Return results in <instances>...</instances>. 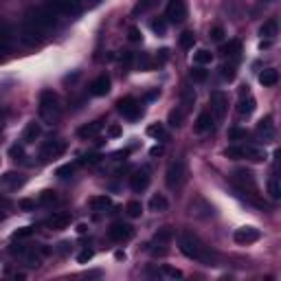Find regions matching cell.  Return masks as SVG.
Wrapping results in <instances>:
<instances>
[{
    "instance_id": "b9f144b4",
    "label": "cell",
    "mask_w": 281,
    "mask_h": 281,
    "mask_svg": "<svg viewBox=\"0 0 281 281\" xmlns=\"http://www.w3.org/2000/svg\"><path fill=\"white\" fill-rule=\"evenodd\" d=\"M9 156H11L13 161H24V147H22V145H11V147H9Z\"/></svg>"
},
{
    "instance_id": "603a6c76",
    "label": "cell",
    "mask_w": 281,
    "mask_h": 281,
    "mask_svg": "<svg viewBox=\"0 0 281 281\" xmlns=\"http://www.w3.org/2000/svg\"><path fill=\"white\" fill-rule=\"evenodd\" d=\"M149 209H152L154 213H162V211L169 209V200H167L162 193H154V196L149 198Z\"/></svg>"
},
{
    "instance_id": "4316f807",
    "label": "cell",
    "mask_w": 281,
    "mask_h": 281,
    "mask_svg": "<svg viewBox=\"0 0 281 281\" xmlns=\"http://www.w3.org/2000/svg\"><path fill=\"white\" fill-rule=\"evenodd\" d=\"M211 61H213V53L206 51V48H200V51L193 53V64L206 66V64H211Z\"/></svg>"
},
{
    "instance_id": "3957f363",
    "label": "cell",
    "mask_w": 281,
    "mask_h": 281,
    "mask_svg": "<svg viewBox=\"0 0 281 281\" xmlns=\"http://www.w3.org/2000/svg\"><path fill=\"white\" fill-rule=\"evenodd\" d=\"M38 112L42 117V121L46 123H55L61 117V101L60 95L51 88H44L38 97Z\"/></svg>"
},
{
    "instance_id": "7bdbcfd3",
    "label": "cell",
    "mask_w": 281,
    "mask_h": 281,
    "mask_svg": "<svg viewBox=\"0 0 281 281\" xmlns=\"http://www.w3.org/2000/svg\"><path fill=\"white\" fill-rule=\"evenodd\" d=\"M235 75H237L235 64H226V66H222V77H224V79L233 81V79H235Z\"/></svg>"
},
{
    "instance_id": "7a4b0ae2",
    "label": "cell",
    "mask_w": 281,
    "mask_h": 281,
    "mask_svg": "<svg viewBox=\"0 0 281 281\" xmlns=\"http://www.w3.org/2000/svg\"><path fill=\"white\" fill-rule=\"evenodd\" d=\"M231 180H233V184H235V189L250 202V204L259 206V209H266V202H263L261 196H259V187H257V180H255L253 171L250 169H235L231 176Z\"/></svg>"
},
{
    "instance_id": "bcb514c9",
    "label": "cell",
    "mask_w": 281,
    "mask_h": 281,
    "mask_svg": "<svg viewBox=\"0 0 281 281\" xmlns=\"http://www.w3.org/2000/svg\"><path fill=\"white\" fill-rule=\"evenodd\" d=\"M152 31L158 35H165L167 33V22L165 20H154L152 22Z\"/></svg>"
},
{
    "instance_id": "4dcf8cb0",
    "label": "cell",
    "mask_w": 281,
    "mask_h": 281,
    "mask_svg": "<svg viewBox=\"0 0 281 281\" xmlns=\"http://www.w3.org/2000/svg\"><path fill=\"white\" fill-rule=\"evenodd\" d=\"M268 193H270L272 200H279L281 198V184H279V178H277V176H270V178H268Z\"/></svg>"
},
{
    "instance_id": "11a10c76",
    "label": "cell",
    "mask_w": 281,
    "mask_h": 281,
    "mask_svg": "<svg viewBox=\"0 0 281 281\" xmlns=\"http://www.w3.org/2000/svg\"><path fill=\"white\" fill-rule=\"evenodd\" d=\"M167 57H169V51H167V48H161V51H158V61H165Z\"/></svg>"
},
{
    "instance_id": "2e32d148",
    "label": "cell",
    "mask_w": 281,
    "mask_h": 281,
    "mask_svg": "<svg viewBox=\"0 0 281 281\" xmlns=\"http://www.w3.org/2000/svg\"><path fill=\"white\" fill-rule=\"evenodd\" d=\"M147 187H149V169H147V167H143V169L134 171V174L130 176V189L134 193L145 191Z\"/></svg>"
},
{
    "instance_id": "d590c367",
    "label": "cell",
    "mask_w": 281,
    "mask_h": 281,
    "mask_svg": "<svg viewBox=\"0 0 281 281\" xmlns=\"http://www.w3.org/2000/svg\"><path fill=\"white\" fill-rule=\"evenodd\" d=\"M193 42H196V35H193V31H182V33H180V40H178L180 48H191Z\"/></svg>"
},
{
    "instance_id": "74e56055",
    "label": "cell",
    "mask_w": 281,
    "mask_h": 281,
    "mask_svg": "<svg viewBox=\"0 0 281 281\" xmlns=\"http://www.w3.org/2000/svg\"><path fill=\"white\" fill-rule=\"evenodd\" d=\"M147 134L154 136V139H165V125L162 123H152V125L147 127Z\"/></svg>"
},
{
    "instance_id": "816d5d0a",
    "label": "cell",
    "mask_w": 281,
    "mask_h": 281,
    "mask_svg": "<svg viewBox=\"0 0 281 281\" xmlns=\"http://www.w3.org/2000/svg\"><path fill=\"white\" fill-rule=\"evenodd\" d=\"M108 136H110V139H117V136H121V125H117V123H114V125H110L108 127Z\"/></svg>"
},
{
    "instance_id": "ab89813d",
    "label": "cell",
    "mask_w": 281,
    "mask_h": 281,
    "mask_svg": "<svg viewBox=\"0 0 281 281\" xmlns=\"http://www.w3.org/2000/svg\"><path fill=\"white\" fill-rule=\"evenodd\" d=\"M35 233V226H22L18 228V231H13V240H26V237H31Z\"/></svg>"
},
{
    "instance_id": "cb8c5ba5",
    "label": "cell",
    "mask_w": 281,
    "mask_h": 281,
    "mask_svg": "<svg viewBox=\"0 0 281 281\" xmlns=\"http://www.w3.org/2000/svg\"><path fill=\"white\" fill-rule=\"evenodd\" d=\"M277 81H279V70L266 68V70H261V73H259V83H261V86L270 88V86H277Z\"/></svg>"
},
{
    "instance_id": "484cf974",
    "label": "cell",
    "mask_w": 281,
    "mask_h": 281,
    "mask_svg": "<svg viewBox=\"0 0 281 281\" xmlns=\"http://www.w3.org/2000/svg\"><path fill=\"white\" fill-rule=\"evenodd\" d=\"M277 31H279V24H277L275 18H270L268 22H263V24H261V29H259V35H261V38L272 40V38L277 35Z\"/></svg>"
},
{
    "instance_id": "ac0fdd59",
    "label": "cell",
    "mask_w": 281,
    "mask_h": 281,
    "mask_svg": "<svg viewBox=\"0 0 281 281\" xmlns=\"http://www.w3.org/2000/svg\"><path fill=\"white\" fill-rule=\"evenodd\" d=\"M110 86H112V81H110L108 75H99V77L92 79V83H90V95L92 97H105L110 92Z\"/></svg>"
},
{
    "instance_id": "8fae6325",
    "label": "cell",
    "mask_w": 281,
    "mask_h": 281,
    "mask_svg": "<svg viewBox=\"0 0 281 281\" xmlns=\"http://www.w3.org/2000/svg\"><path fill=\"white\" fill-rule=\"evenodd\" d=\"M66 149V143L64 140H46V143L40 147V158L42 161H53V158H60Z\"/></svg>"
},
{
    "instance_id": "f6af8a7d",
    "label": "cell",
    "mask_w": 281,
    "mask_h": 281,
    "mask_svg": "<svg viewBox=\"0 0 281 281\" xmlns=\"http://www.w3.org/2000/svg\"><path fill=\"white\" fill-rule=\"evenodd\" d=\"M101 161V154H97V152H92V154H86V156L81 158V165H97V162Z\"/></svg>"
},
{
    "instance_id": "44dd1931",
    "label": "cell",
    "mask_w": 281,
    "mask_h": 281,
    "mask_svg": "<svg viewBox=\"0 0 281 281\" xmlns=\"http://www.w3.org/2000/svg\"><path fill=\"white\" fill-rule=\"evenodd\" d=\"M40 136H42V125H40L38 121L26 123L24 132H22V140H24V143H35Z\"/></svg>"
},
{
    "instance_id": "f1b7e54d",
    "label": "cell",
    "mask_w": 281,
    "mask_h": 281,
    "mask_svg": "<svg viewBox=\"0 0 281 281\" xmlns=\"http://www.w3.org/2000/svg\"><path fill=\"white\" fill-rule=\"evenodd\" d=\"M125 213H127V218H132V220L140 218V215H143V204H140L139 200H130L125 204Z\"/></svg>"
},
{
    "instance_id": "8992f818",
    "label": "cell",
    "mask_w": 281,
    "mask_h": 281,
    "mask_svg": "<svg viewBox=\"0 0 281 281\" xmlns=\"http://www.w3.org/2000/svg\"><path fill=\"white\" fill-rule=\"evenodd\" d=\"M187 13H189L187 0H169L165 7V18L169 22H176V24L187 20Z\"/></svg>"
},
{
    "instance_id": "7c38bea8",
    "label": "cell",
    "mask_w": 281,
    "mask_h": 281,
    "mask_svg": "<svg viewBox=\"0 0 281 281\" xmlns=\"http://www.w3.org/2000/svg\"><path fill=\"white\" fill-rule=\"evenodd\" d=\"M255 105H257V101H255V97L248 92V86H241L240 101H237V112H240L241 117H248V114L255 112Z\"/></svg>"
},
{
    "instance_id": "d4e9b609",
    "label": "cell",
    "mask_w": 281,
    "mask_h": 281,
    "mask_svg": "<svg viewBox=\"0 0 281 281\" xmlns=\"http://www.w3.org/2000/svg\"><path fill=\"white\" fill-rule=\"evenodd\" d=\"M257 132L263 136L266 140H270L275 136V125H272V117H263L261 121L257 123Z\"/></svg>"
},
{
    "instance_id": "e575fe53",
    "label": "cell",
    "mask_w": 281,
    "mask_h": 281,
    "mask_svg": "<svg viewBox=\"0 0 281 281\" xmlns=\"http://www.w3.org/2000/svg\"><path fill=\"white\" fill-rule=\"evenodd\" d=\"M226 136H228V140H235V143H240V140L248 139V132H246L244 127H231Z\"/></svg>"
},
{
    "instance_id": "f546056e",
    "label": "cell",
    "mask_w": 281,
    "mask_h": 281,
    "mask_svg": "<svg viewBox=\"0 0 281 281\" xmlns=\"http://www.w3.org/2000/svg\"><path fill=\"white\" fill-rule=\"evenodd\" d=\"M9 44H11V26H9L7 22L0 18V46L7 48Z\"/></svg>"
},
{
    "instance_id": "7402d4cb",
    "label": "cell",
    "mask_w": 281,
    "mask_h": 281,
    "mask_svg": "<svg viewBox=\"0 0 281 281\" xmlns=\"http://www.w3.org/2000/svg\"><path fill=\"white\" fill-rule=\"evenodd\" d=\"M90 209H92V211H97V213H105L108 209H112V198L105 196V193L90 198Z\"/></svg>"
},
{
    "instance_id": "52a82bcc",
    "label": "cell",
    "mask_w": 281,
    "mask_h": 281,
    "mask_svg": "<svg viewBox=\"0 0 281 281\" xmlns=\"http://www.w3.org/2000/svg\"><path fill=\"white\" fill-rule=\"evenodd\" d=\"M117 112L123 114L125 119H130V121H134V119H139L143 114V110H140V103L134 97H123V99L117 101Z\"/></svg>"
},
{
    "instance_id": "8d00e7d4",
    "label": "cell",
    "mask_w": 281,
    "mask_h": 281,
    "mask_svg": "<svg viewBox=\"0 0 281 281\" xmlns=\"http://www.w3.org/2000/svg\"><path fill=\"white\" fill-rule=\"evenodd\" d=\"M136 66H139V70H149L154 66V61L147 53H140V55H136Z\"/></svg>"
},
{
    "instance_id": "ba28073f",
    "label": "cell",
    "mask_w": 281,
    "mask_h": 281,
    "mask_svg": "<svg viewBox=\"0 0 281 281\" xmlns=\"http://www.w3.org/2000/svg\"><path fill=\"white\" fill-rule=\"evenodd\" d=\"M209 105H211V114L213 119H224L226 117V110H228V97L224 95L222 90H213L209 97Z\"/></svg>"
},
{
    "instance_id": "6f0895ef",
    "label": "cell",
    "mask_w": 281,
    "mask_h": 281,
    "mask_svg": "<svg viewBox=\"0 0 281 281\" xmlns=\"http://www.w3.org/2000/svg\"><path fill=\"white\" fill-rule=\"evenodd\" d=\"M86 231H88L86 224H79V226H77V233H86Z\"/></svg>"
},
{
    "instance_id": "680465c9",
    "label": "cell",
    "mask_w": 281,
    "mask_h": 281,
    "mask_svg": "<svg viewBox=\"0 0 281 281\" xmlns=\"http://www.w3.org/2000/svg\"><path fill=\"white\" fill-rule=\"evenodd\" d=\"M156 154H162V147H154L152 149V156H156Z\"/></svg>"
},
{
    "instance_id": "277c9868",
    "label": "cell",
    "mask_w": 281,
    "mask_h": 281,
    "mask_svg": "<svg viewBox=\"0 0 281 281\" xmlns=\"http://www.w3.org/2000/svg\"><path fill=\"white\" fill-rule=\"evenodd\" d=\"M224 154H226V158H235V161L246 158V161H250V162H263L268 158L266 149L255 147V145H233V147H226Z\"/></svg>"
},
{
    "instance_id": "f35d334b",
    "label": "cell",
    "mask_w": 281,
    "mask_h": 281,
    "mask_svg": "<svg viewBox=\"0 0 281 281\" xmlns=\"http://www.w3.org/2000/svg\"><path fill=\"white\" fill-rule=\"evenodd\" d=\"M206 77H209V73L204 70V66L193 64V68H191V79H193V81H206Z\"/></svg>"
},
{
    "instance_id": "5bb4252c",
    "label": "cell",
    "mask_w": 281,
    "mask_h": 281,
    "mask_svg": "<svg viewBox=\"0 0 281 281\" xmlns=\"http://www.w3.org/2000/svg\"><path fill=\"white\" fill-rule=\"evenodd\" d=\"M259 237H261V231L255 226H241L235 231V235H233V240L237 241L240 246H248L253 244V241H257Z\"/></svg>"
},
{
    "instance_id": "9c48e42d",
    "label": "cell",
    "mask_w": 281,
    "mask_h": 281,
    "mask_svg": "<svg viewBox=\"0 0 281 281\" xmlns=\"http://www.w3.org/2000/svg\"><path fill=\"white\" fill-rule=\"evenodd\" d=\"M46 4H51L61 16H79L83 9L81 0H46Z\"/></svg>"
},
{
    "instance_id": "9a60e30c",
    "label": "cell",
    "mask_w": 281,
    "mask_h": 281,
    "mask_svg": "<svg viewBox=\"0 0 281 281\" xmlns=\"http://www.w3.org/2000/svg\"><path fill=\"white\" fill-rule=\"evenodd\" d=\"M70 213H64V211H57V213L48 215L46 220H44V226L51 228V231H64L66 226L70 224Z\"/></svg>"
},
{
    "instance_id": "83f0119b",
    "label": "cell",
    "mask_w": 281,
    "mask_h": 281,
    "mask_svg": "<svg viewBox=\"0 0 281 281\" xmlns=\"http://www.w3.org/2000/svg\"><path fill=\"white\" fill-rule=\"evenodd\" d=\"M222 53L226 57H237L241 53V42H240V40H231V42H226L222 46Z\"/></svg>"
},
{
    "instance_id": "c3c4849f",
    "label": "cell",
    "mask_w": 281,
    "mask_h": 281,
    "mask_svg": "<svg viewBox=\"0 0 281 281\" xmlns=\"http://www.w3.org/2000/svg\"><path fill=\"white\" fill-rule=\"evenodd\" d=\"M162 275H165V277H171V279H180V277H182V272L176 270V268L165 266V268H162Z\"/></svg>"
},
{
    "instance_id": "db71d44e",
    "label": "cell",
    "mask_w": 281,
    "mask_h": 281,
    "mask_svg": "<svg viewBox=\"0 0 281 281\" xmlns=\"http://www.w3.org/2000/svg\"><path fill=\"white\" fill-rule=\"evenodd\" d=\"M70 246H73V244H70V241H61V244H60V253H61V255L70 253Z\"/></svg>"
},
{
    "instance_id": "f5cc1de1",
    "label": "cell",
    "mask_w": 281,
    "mask_h": 281,
    "mask_svg": "<svg viewBox=\"0 0 281 281\" xmlns=\"http://www.w3.org/2000/svg\"><path fill=\"white\" fill-rule=\"evenodd\" d=\"M20 209H24V211L35 209V200H20Z\"/></svg>"
},
{
    "instance_id": "ffe728a7",
    "label": "cell",
    "mask_w": 281,
    "mask_h": 281,
    "mask_svg": "<svg viewBox=\"0 0 281 281\" xmlns=\"http://www.w3.org/2000/svg\"><path fill=\"white\" fill-rule=\"evenodd\" d=\"M213 114H211V110H204V112L198 114L196 119V125H193V130L198 132V134H204V132H209L211 127H213Z\"/></svg>"
},
{
    "instance_id": "91938a15",
    "label": "cell",
    "mask_w": 281,
    "mask_h": 281,
    "mask_svg": "<svg viewBox=\"0 0 281 281\" xmlns=\"http://www.w3.org/2000/svg\"><path fill=\"white\" fill-rule=\"evenodd\" d=\"M7 204H9V200H7V198L0 196V206H7Z\"/></svg>"
},
{
    "instance_id": "60d3db41",
    "label": "cell",
    "mask_w": 281,
    "mask_h": 281,
    "mask_svg": "<svg viewBox=\"0 0 281 281\" xmlns=\"http://www.w3.org/2000/svg\"><path fill=\"white\" fill-rule=\"evenodd\" d=\"M55 200H57V196H55V191H51V189H44V191L40 193V198H38L40 204H53Z\"/></svg>"
},
{
    "instance_id": "836d02e7",
    "label": "cell",
    "mask_w": 281,
    "mask_h": 281,
    "mask_svg": "<svg viewBox=\"0 0 281 281\" xmlns=\"http://www.w3.org/2000/svg\"><path fill=\"white\" fill-rule=\"evenodd\" d=\"M182 119H184V112L182 110H171L169 117H167V123H169V127H180L182 125Z\"/></svg>"
},
{
    "instance_id": "f907efd6",
    "label": "cell",
    "mask_w": 281,
    "mask_h": 281,
    "mask_svg": "<svg viewBox=\"0 0 281 281\" xmlns=\"http://www.w3.org/2000/svg\"><path fill=\"white\" fill-rule=\"evenodd\" d=\"M222 38H224V29H222V26H213V29H211V40L220 42Z\"/></svg>"
},
{
    "instance_id": "6da1fadb",
    "label": "cell",
    "mask_w": 281,
    "mask_h": 281,
    "mask_svg": "<svg viewBox=\"0 0 281 281\" xmlns=\"http://www.w3.org/2000/svg\"><path fill=\"white\" fill-rule=\"evenodd\" d=\"M178 246H180V250H182V255H187L189 259L202 263V266H215V263H218V253H215L209 244H204L198 235H193V233H189V231L180 233Z\"/></svg>"
},
{
    "instance_id": "4fadbf2b",
    "label": "cell",
    "mask_w": 281,
    "mask_h": 281,
    "mask_svg": "<svg viewBox=\"0 0 281 281\" xmlns=\"http://www.w3.org/2000/svg\"><path fill=\"white\" fill-rule=\"evenodd\" d=\"M189 213L193 218H200V220H206V218H213V206L204 200V198H193L191 204H189Z\"/></svg>"
},
{
    "instance_id": "d6986e66",
    "label": "cell",
    "mask_w": 281,
    "mask_h": 281,
    "mask_svg": "<svg viewBox=\"0 0 281 281\" xmlns=\"http://www.w3.org/2000/svg\"><path fill=\"white\" fill-rule=\"evenodd\" d=\"M103 123H105L103 119H97V121L86 123V125H81V127L77 130V136H79V139H83V140H86V139H92V136H97L101 130H103Z\"/></svg>"
},
{
    "instance_id": "e0dca14e",
    "label": "cell",
    "mask_w": 281,
    "mask_h": 281,
    "mask_svg": "<svg viewBox=\"0 0 281 281\" xmlns=\"http://www.w3.org/2000/svg\"><path fill=\"white\" fill-rule=\"evenodd\" d=\"M0 182H2L4 189H11V191H16V189L24 187L26 184V176L24 174H18V171H7V174L0 178Z\"/></svg>"
},
{
    "instance_id": "681fc988",
    "label": "cell",
    "mask_w": 281,
    "mask_h": 281,
    "mask_svg": "<svg viewBox=\"0 0 281 281\" xmlns=\"http://www.w3.org/2000/svg\"><path fill=\"white\" fill-rule=\"evenodd\" d=\"M92 255H95V253H92L90 248L81 250V253L77 255V261H79V263H86V261H90V259H92Z\"/></svg>"
},
{
    "instance_id": "7dc6e473",
    "label": "cell",
    "mask_w": 281,
    "mask_h": 281,
    "mask_svg": "<svg viewBox=\"0 0 281 281\" xmlns=\"http://www.w3.org/2000/svg\"><path fill=\"white\" fill-rule=\"evenodd\" d=\"M127 38H130V42H140V40H143V35H140V29H136V26H130V29H127Z\"/></svg>"
},
{
    "instance_id": "94428289",
    "label": "cell",
    "mask_w": 281,
    "mask_h": 281,
    "mask_svg": "<svg viewBox=\"0 0 281 281\" xmlns=\"http://www.w3.org/2000/svg\"><path fill=\"white\" fill-rule=\"evenodd\" d=\"M2 218H4V215H2V211H0V222H2Z\"/></svg>"
},
{
    "instance_id": "30bf717a",
    "label": "cell",
    "mask_w": 281,
    "mask_h": 281,
    "mask_svg": "<svg viewBox=\"0 0 281 281\" xmlns=\"http://www.w3.org/2000/svg\"><path fill=\"white\" fill-rule=\"evenodd\" d=\"M132 235H134V226L127 224V222H114L112 226L108 228V237L112 241H119V244L132 240Z\"/></svg>"
},
{
    "instance_id": "9f6ffc18",
    "label": "cell",
    "mask_w": 281,
    "mask_h": 281,
    "mask_svg": "<svg viewBox=\"0 0 281 281\" xmlns=\"http://www.w3.org/2000/svg\"><path fill=\"white\" fill-rule=\"evenodd\" d=\"M156 97H158V90H152L147 97H145V99H156Z\"/></svg>"
},
{
    "instance_id": "d6a6232c",
    "label": "cell",
    "mask_w": 281,
    "mask_h": 281,
    "mask_svg": "<svg viewBox=\"0 0 281 281\" xmlns=\"http://www.w3.org/2000/svg\"><path fill=\"white\" fill-rule=\"evenodd\" d=\"M193 103H196V92H193V88H184L182 90V112L191 110Z\"/></svg>"
},
{
    "instance_id": "5b68a950",
    "label": "cell",
    "mask_w": 281,
    "mask_h": 281,
    "mask_svg": "<svg viewBox=\"0 0 281 281\" xmlns=\"http://www.w3.org/2000/svg\"><path fill=\"white\" fill-rule=\"evenodd\" d=\"M184 182H187V167H184L182 158H176V161H171L169 165H167L165 184L171 189V191H176V189H180Z\"/></svg>"
},
{
    "instance_id": "1f68e13d",
    "label": "cell",
    "mask_w": 281,
    "mask_h": 281,
    "mask_svg": "<svg viewBox=\"0 0 281 281\" xmlns=\"http://www.w3.org/2000/svg\"><path fill=\"white\" fill-rule=\"evenodd\" d=\"M171 237H174V231H171L169 226H162L161 231L154 235V241H156V244H161V246H165V244H169Z\"/></svg>"
},
{
    "instance_id": "ee69618b",
    "label": "cell",
    "mask_w": 281,
    "mask_h": 281,
    "mask_svg": "<svg viewBox=\"0 0 281 281\" xmlns=\"http://www.w3.org/2000/svg\"><path fill=\"white\" fill-rule=\"evenodd\" d=\"M73 174H75V165H73V162H68V165H61L60 169H57V176H60V178H70Z\"/></svg>"
}]
</instances>
